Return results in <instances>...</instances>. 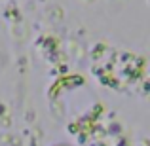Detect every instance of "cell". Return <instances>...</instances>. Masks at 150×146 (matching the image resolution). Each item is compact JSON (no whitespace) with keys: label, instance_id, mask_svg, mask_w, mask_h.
Listing matches in <instances>:
<instances>
[]
</instances>
